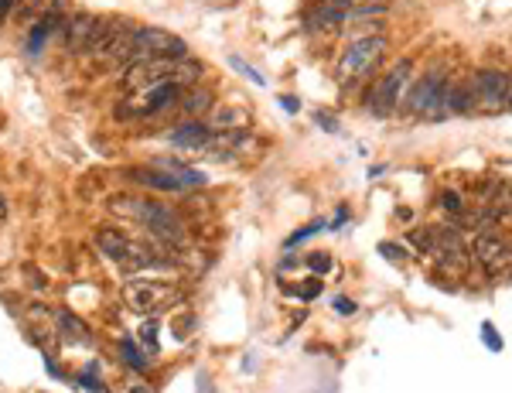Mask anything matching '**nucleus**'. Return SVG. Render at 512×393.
I'll list each match as a JSON object with an SVG mask.
<instances>
[{"label":"nucleus","instance_id":"obj_1","mask_svg":"<svg viewBox=\"0 0 512 393\" xmlns=\"http://www.w3.org/2000/svg\"><path fill=\"white\" fill-rule=\"evenodd\" d=\"M110 212L130 223H140L151 236H158L161 243H181L185 240V223L175 209H168L164 202L137 199V195H117L110 202Z\"/></svg>","mask_w":512,"mask_h":393},{"label":"nucleus","instance_id":"obj_2","mask_svg":"<svg viewBox=\"0 0 512 393\" xmlns=\"http://www.w3.org/2000/svg\"><path fill=\"white\" fill-rule=\"evenodd\" d=\"M202 76V65L195 59H144V62H130L127 72H123V86L127 93H137V89L147 86H161V83H178L188 86Z\"/></svg>","mask_w":512,"mask_h":393},{"label":"nucleus","instance_id":"obj_3","mask_svg":"<svg viewBox=\"0 0 512 393\" xmlns=\"http://www.w3.org/2000/svg\"><path fill=\"white\" fill-rule=\"evenodd\" d=\"M96 250L103 253L106 260L120 267H134V270H147V267H161L158 250L151 243L137 240V236L123 233V229H110V226H99L96 229Z\"/></svg>","mask_w":512,"mask_h":393},{"label":"nucleus","instance_id":"obj_4","mask_svg":"<svg viewBox=\"0 0 512 393\" xmlns=\"http://www.w3.org/2000/svg\"><path fill=\"white\" fill-rule=\"evenodd\" d=\"M185 298L181 284L175 281H158V277H130L123 284V305L134 315H158V311L175 308Z\"/></svg>","mask_w":512,"mask_h":393},{"label":"nucleus","instance_id":"obj_5","mask_svg":"<svg viewBox=\"0 0 512 393\" xmlns=\"http://www.w3.org/2000/svg\"><path fill=\"white\" fill-rule=\"evenodd\" d=\"M386 55V38L383 35H366V38H355V42L345 48V55L338 59V83L352 86L359 79H366L369 72L383 62Z\"/></svg>","mask_w":512,"mask_h":393},{"label":"nucleus","instance_id":"obj_6","mask_svg":"<svg viewBox=\"0 0 512 393\" xmlns=\"http://www.w3.org/2000/svg\"><path fill=\"white\" fill-rule=\"evenodd\" d=\"M181 86L178 83H161V86H147L137 89V93H127L123 103L117 106V117L120 120H147V117H158V113L171 110L181 100Z\"/></svg>","mask_w":512,"mask_h":393},{"label":"nucleus","instance_id":"obj_7","mask_svg":"<svg viewBox=\"0 0 512 393\" xmlns=\"http://www.w3.org/2000/svg\"><path fill=\"white\" fill-rule=\"evenodd\" d=\"M444 100H448V76L444 72L431 69L427 76H420L417 83H410V93H407V110L417 113V117H444L448 113V106H444Z\"/></svg>","mask_w":512,"mask_h":393},{"label":"nucleus","instance_id":"obj_8","mask_svg":"<svg viewBox=\"0 0 512 393\" xmlns=\"http://www.w3.org/2000/svg\"><path fill=\"white\" fill-rule=\"evenodd\" d=\"M137 185L144 188H158V192H185V188L205 185V175L178 165V161H161L158 168H130L127 171Z\"/></svg>","mask_w":512,"mask_h":393},{"label":"nucleus","instance_id":"obj_9","mask_svg":"<svg viewBox=\"0 0 512 393\" xmlns=\"http://www.w3.org/2000/svg\"><path fill=\"white\" fill-rule=\"evenodd\" d=\"M144 59H188V48L181 38L168 35L161 28H140L134 31V59L130 62Z\"/></svg>","mask_w":512,"mask_h":393},{"label":"nucleus","instance_id":"obj_10","mask_svg":"<svg viewBox=\"0 0 512 393\" xmlns=\"http://www.w3.org/2000/svg\"><path fill=\"white\" fill-rule=\"evenodd\" d=\"M410 93V62H396L390 72L383 76V83L373 89V100H369V110L376 113V117H386V113H393L396 106L407 100Z\"/></svg>","mask_w":512,"mask_h":393},{"label":"nucleus","instance_id":"obj_11","mask_svg":"<svg viewBox=\"0 0 512 393\" xmlns=\"http://www.w3.org/2000/svg\"><path fill=\"white\" fill-rule=\"evenodd\" d=\"M113 31V21L96 18V14H76L69 24H65V48L69 52H96L103 45V38Z\"/></svg>","mask_w":512,"mask_h":393},{"label":"nucleus","instance_id":"obj_12","mask_svg":"<svg viewBox=\"0 0 512 393\" xmlns=\"http://www.w3.org/2000/svg\"><path fill=\"white\" fill-rule=\"evenodd\" d=\"M472 86H475L478 110H502V106H509V96H512V76H509V72L482 69V72H475Z\"/></svg>","mask_w":512,"mask_h":393},{"label":"nucleus","instance_id":"obj_13","mask_svg":"<svg viewBox=\"0 0 512 393\" xmlns=\"http://www.w3.org/2000/svg\"><path fill=\"white\" fill-rule=\"evenodd\" d=\"M99 69H120L134 59V31H123V24H113V31L103 38V45L93 52Z\"/></svg>","mask_w":512,"mask_h":393},{"label":"nucleus","instance_id":"obj_14","mask_svg":"<svg viewBox=\"0 0 512 393\" xmlns=\"http://www.w3.org/2000/svg\"><path fill=\"white\" fill-rule=\"evenodd\" d=\"M475 260L482 264L485 274H506V270L512 267V243H506L502 236L495 233H478L475 236Z\"/></svg>","mask_w":512,"mask_h":393},{"label":"nucleus","instance_id":"obj_15","mask_svg":"<svg viewBox=\"0 0 512 393\" xmlns=\"http://www.w3.org/2000/svg\"><path fill=\"white\" fill-rule=\"evenodd\" d=\"M212 137H216V130L198 124V120H192V124L178 127L175 134H171V141H175L178 147H195V151H209Z\"/></svg>","mask_w":512,"mask_h":393},{"label":"nucleus","instance_id":"obj_16","mask_svg":"<svg viewBox=\"0 0 512 393\" xmlns=\"http://www.w3.org/2000/svg\"><path fill=\"white\" fill-rule=\"evenodd\" d=\"M55 28H59V18H55V14H45V18L28 31V55H38L48 38L55 35Z\"/></svg>","mask_w":512,"mask_h":393},{"label":"nucleus","instance_id":"obj_17","mask_svg":"<svg viewBox=\"0 0 512 393\" xmlns=\"http://www.w3.org/2000/svg\"><path fill=\"white\" fill-rule=\"evenodd\" d=\"M123 359H127V363H130V370H137V373H144L147 370V359L144 356H140V349L134 346V339H123Z\"/></svg>","mask_w":512,"mask_h":393},{"label":"nucleus","instance_id":"obj_18","mask_svg":"<svg viewBox=\"0 0 512 393\" xmlns=\"http://www.w3.org/2000/svg\"><path fill=\"white\" fill-rule=\"evenodd\" d=\"M178 103H185V110L188 113H192V117H198V113H202L205 110V106H209L212 103V96L209 93H202V89H198V93L195 96H181V100Z\"/></svg>","mask_w":512,"mask_h":393},{"label":"nucleus","instance_id":"obj_19","mask_svg":"<svg viewBox=\"0 0 512 393\" xmlns=\"http://www.w3.org/2000/svg\"><path fill=\"white\" fill-rule=\"evenodd\" d=\"M311 270H315V274H325V270H332V257H325V253H311Z\"/></svg>","mask_w":512,"mask_h":393},{"label":"nucleus","instance_id":"obj_20","mask_svg":"<svg viewBox=\"0 0 512 393\" xmlns=\"http://www.w3.org/2000/svg\"><path fill=\"white\" fill-rule=\"evenodd\" d=\"M482 335H485V346H489V349H502V339H499V332H495L489 322L482 325Z\"/></svg>","mask_w":512,"mask_h":393},{"label":"nucleus","instance_id":"obj_21","mask_svg":"<svg viewBox=\"0 0 512 393\" xmlns=\"http://www.w3.org/2000/svg\"><path fill=\"white\" fill-rule=\"evenodd\" d=\"M441 199H444V209H448V212H465V202H461L454 192H444Z\"/></svg>","mask_w":512,"mask_h":393},{"label":"nucleus","instance_id":"obj_22","mask_svg":"<svg viewBox=\"0 0 512 393\" xmlns=\"http://www.w3.org/2000/svg\"><path fill=\"white\" fill-rule=\"evenodd\" d=\"M379 253H386L390 260H403V250L396 247V243H383V247H379Z\"/></svg>","mask_w":512,"mask_h":393},{"label":"nucleus","instance_id":"obj_23","mask_svg":"<svg viewBox=\"0 0 512 393\" xmlns=\"http://www.w3.org/2000/svg\"><path fill=\"white\" fill-rule=\"evenodd\" d=\"M335 308L342 311V315H352V311H355V305H352L349 298H335Z\"/></svg>","mask_w":512,"mask_h":393},{"label":"nucleus","instance_id":"obj_24","mask_svg":"<svg viewBox=\"0 0 512 393\" xmlns=\"http://www.w3.org/2000/svg\"><path fill=\"white\" fill-rule=\"evenodd\" d=\"M4 223H7V199L0 195V226H4Z\"/></svg>","mask_w":512,"mask_h":393},{"label":"nucleus","instance_id":"obj_25","mask_svg":"<svg viewBox=\"0 0 512 393\" xmlns=\"http://www.w3.org/2000/svg\"><path fill=\"white\" fill-rule=\"evenodd\" d=\"M11 4H14V0H0V18H4V14L11 11Z\"/></svg>","mask_w":512,"mask_h":393},{"label":"nucleus","instance_id":"obj_26","mask_svg":"<svg viewBox=\"0 0 512 393\" xmlns=\"http://www.w3.org/2000/svg\"><path fill=\"white\" fill-rule=\"evenodd\" d=\"M130 393H151V387H144V383H140V387H130Z\"/></svg>","mask_w":512,"mask_h":393},{"label":"nucleus","instance_id":"obj_27","mask_svg":"<svg viewBox=\"0 0 512 393\" xmlns=\"http://www.w3.org/2000/svg\"><path fill=\"white\" fill-rule=\"evenodd\" d=\"M509 106H512V96H509Z\"/></svg>","mask_w":512,"mask_h":393}]
</instances>
